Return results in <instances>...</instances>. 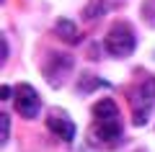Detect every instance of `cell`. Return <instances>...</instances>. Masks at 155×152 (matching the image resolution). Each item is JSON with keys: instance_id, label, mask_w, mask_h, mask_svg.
I'll return each instance as SVG.
<instances>
[{"instance_id": "6da1fadb", "label": "cell", "mask_w": 155, "mask_h": 152, "mask_svg": "<svg viewBox=\"0 0 155 152\" xmlns=\"http://www.w3.org/2000/svg\"><path fill=\"white\" fill-rule=\"evenodd\" d=\"M129 106H132V124L145 126V121L150 119V111L155 106V80L145 77L134 88H129Z\"/></svg>"}, {"instance_id": "7a4b0ae2", "label": "cell", "mask_w": 155, "mask_h": 152, "mask_svg": "<svg viewBox=\"0 0 155 152\" xmlns=\"http://www.w3.org/2000/svg\"><path fill=\"white\" fill-rule=\"evenodd\" d=\"M104 49L116 60H124L137 49V34L127 21H116L104 36Z\"/></svg>"}, {"instance_id": "3957f363", "label": "cell", "mask_w": 155, "mask_h": 152, "mask_svg": "<svg viewBox=\"0 0 155 152\" xmlns=\"http://www.w3.org/2000/svg\"><path fill=\"white\" fill-rule=\"evenodd\" d=\"M124 139V124L116 121H93L88 129V142L96 150H116Z\"/></svg>"}, {"instance_id": "277c9868", "label": "cell", "mask_w": 155, "mask_h": 152, "mask_svg": "<svg viewBox=\"0 0 155 152\" xmlns=\"http://www.w3.org/2000/svg\"><path fill=\"white\" fill-rule=\"evenodd\" d=\"M13 106L23 119H36L39 111H41V95L34 90V85L21 82L16 88V93H13Z\"/></svg>"}, {"instance_id": "5b68a950", "label": "cell", "mask_w": 155, "mask_h": 152, "mask_svg": "<svg viewBox=\"0 0 155 152\" xmlns=\"http://www.w3.org/2000/svg\"><path fill=\"white\" fill-rule=\"evenodd\" d=\"M70 70H72V57L62 54V52H49V62H44V67H41V72L52 82V88H60L67 80Z\"/></svg>"}, {"instance_id": "8992f818", "label": "cell", "mask_w": 155, "mask_h": 152, "mask_svg": "<svg viewBox=\"0 0 155 152\" xmlns=\"http://www.w3.org/2000/svg\"><path fill=\"white\" fill-rule=\"evenodd\" d=\"M47 129L52 131L54 137H60L62 142H72L75 139V121L70 119V114L62 108H49V114H47Z\"/></svg>"}, {"instance_id": "52a82bcc", "label": "cell", "mask_w": 155, "mask_h": 152, "mask_svg": "<svg viewBox=\"0 0 155 152\" xmlns=\"http://www.w3.org/2000/svg\"><path fill=\"white\" fill-rule=\"evenodd\" d=\"M116 119H122V114H119V106L114 98H101L93 103V121H116Z\"/></svg>"}, {"instance_id": "ba28073f", "label": "cell", "mask_w": 155, "mask_h": 152, "mask_svg": "<svg viewBox=\"0 0 155 152\" xmlns=\"http://www.w3.org/2000/svg\"><path fill=\"white\" fill-rule=\"evenodd\" d=\"M101 88H111V82L104 80V77H98V75L83 72V75H80V82H78V95H88V93L101 90Z\"/></svg>"}, {"instance_id": "9c48e42d", "label": "cell", "mask_w": 155, "mask_h": 152, "mask_svg": "<svg viewBox=\"0 0 155 152\" xmlns=\"http://www.w3.org/2000/svg\"><path fill=\"white\" fill-rule=\"evenodd\" d=\"M54 34H57V36H62V41H70V44L80 41V31H78L75 21H70V18H57Z\"/></svg>"}, {"instance_id": "30bf717a", "label": "cell", "mask_w": 155, "mask_h": 152, "mask_svg": "<svg viewBox=\"0 0 155 152\" xmlns=\"http://www.w3.org/2000/svg\"><path fill=\"white\" fill-rule=\"evenodd\" d=\"M109 11H111V5L106 3V0H88V5L83 8V18L93 21V18H101V16H106Z\"/></svg>"}, {"instance_id": "8fae6325", "label": "cell", "mask_w": 155, "mask_h": 152, "mask_svg": "<svg viewBox=\"0 0 155 152\" xmlns=\"http://www.w3.org/2000/svg\"><path fill=\"white\" fill-rule=\"evenodd\" d=\"M8 137H11V116L3 111L0 114V144H5Z\"/></svg>"}, {"instance_id": "7c38bea8", "label": "cell", "mask_w": 155, "mask_h": 152, "mask_svg": "<svg viewBox=\"0 0 155 152\" xmlns=\"http://www.w3.org/2000/svg\"><path fill=\"white\" fill-rule=\"evenodd\" d=\"M142 18H147L155 26V0H145L142 3Z\"/></svg>"}, {"instance_id": "4fadbf2b", "label": "cell", "mask_w": 155, "mask_h": 152, "mask_svg": "<svg viewBox=\"0 0 155 152\" xmlns=\"http://www.w3.org/2000/svg\"><path fill=\"white\" fill-rule=\"evenodd\" d=\"M13 93H16V90H11L8 85H3V88H0V98H3V101H11V98H13Z\"/></svg>"}, {"instance_id": "5bb4252c", "label": "cell", "mask_w": 155, "mask_h": 152, "mask_svg": "<svg viewBox=\"0 0 155 152\" xmlns=\"http://www.w3.org/2000/svg\"><path fill=\"white\" fill-rule=\"evenodd\" d=\"M5 60H8V41L3 39V62H5Z\"/></svg>"}]
</instances>
